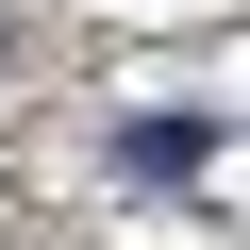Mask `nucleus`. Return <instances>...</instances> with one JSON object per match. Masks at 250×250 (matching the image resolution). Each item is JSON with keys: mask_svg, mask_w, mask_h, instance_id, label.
<instances>
[]
</instances>
